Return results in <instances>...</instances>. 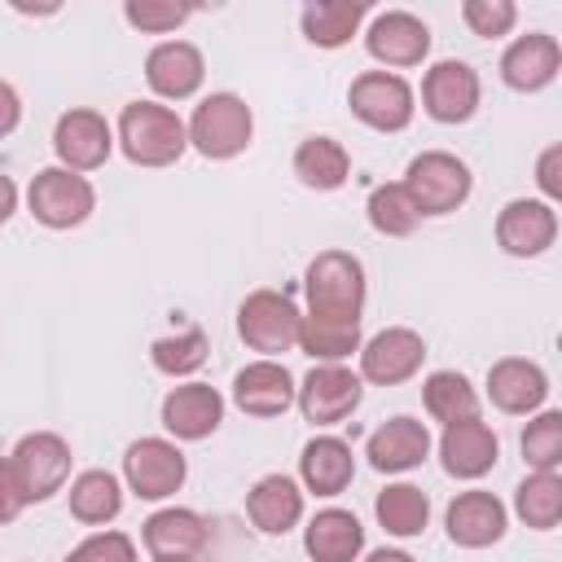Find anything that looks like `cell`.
Returning a JSON list of instances; mask_svg holds the SVG:
<instances>
[{"label": "cell", "instance_id": "cell-1", "mask_svg": "<svg viewBox=\"0 0 562 562\" xmlns=\"http://www.w3.org/2000/svg\"><path fill=\"white\" fill-rule=\"evenodd\" d=\"M114 140L136 167H171L189 149V132L180 114L162 101H127L119 114Z\"/></svg>", "mask_w": 562, "mask_h": 562}, {"label": "cell", "instance_id": "cell-2", "mask_svg": "<svg viewBox=\"0 0 562 562\" xmlns=\"http://www.w3.org/2000/svg\"><path fill=\"white\" fill-rule=\"evenodd\" d=\"M364 263L347 250H321L307 268H303V294H307V312L321 316H351L360 321L364 312Z\"/></svg>", "mask_w": 562, "mask_h": 562}, {"label": "cell", "instance_id": "cell-3", "mask_svg": "<svg viewBox=\"0 0 562 562\" xmlns=\"http://www.w3.org/2000/svg\"><path fill=\"white\" fill-rule=\"evenodd\" d=\"M184 132H189V145H193L202 158L224 162V158H237V154L250 145V136H255V114H250V105H246L237 92H211V97L198 101V110H193V119L184 123Z\"/></svg>", "mask_w": 562, "mask_h": 562}, {"label": "cell", "instance_id": "cell-4", "mask_svg": "<svg viewBox=\"0 0 562 562\" xmlns=\"http://www.w3.org/2000/svg\"><path fill=\"white\" fill-rule=\"evenodd\" d=\"M400 184L413 198L417 215H452L470 198L474 176H470V167L457 154H448V149H422L404 167V180Z\"/></svg>", "mask_w": 562, "mask_h": 562}, {"label": "cell", "instance_id": "cell-5", "mask_svg": "<svg viewBox=\"0 0 562 562\" xmlns=\"http://www.w3.org/2000/svg\"><path fill=\"white\" fill-rule=\"evenodd\" d=\"M299 321L303 312L285 290H250L237 307V334L259 360H277L281 351L299 347Z\"/></svg>", "mask_w": 562, "mask_h": 562}, {"label": "cell", "instance_id": "cell-6", "mask_svg": "<svg viewBox=\"0 0 562 562\" xmlns=\"http://www.w3.org/2000/svg\"><path fill=\"white\" fill-rule=\"evenodd\" d=\"M70 461H75L70 443L61 435H53V430H31L9 452V465H13V479H18L22 496H26V505L57 496L70 483Z\"/></svg>", "mask_w": 562, "mask_h": 562}, {"label": "cell", "instance_id": "cell-7", "mask_svg": "<svg viewBox=\"0 0 562 562\" xmlns=\"http://www.w3.org/2000/svg\"><path fill=\"white\" fill-rule=\"evenodd\" d=\"M26 206L44 228H75L92 215L97 189L88 176L66 171V167H44L26 184Z\"/></svg>", "mask_w": 562, "mask_h": 562}, {"label": "cell", "instance_id": "cell-8", "mask_svg": "<svg viewBox=\"0 0 562 562\" xmlns=\"http://www.w3.org/2000/svg\"><path fill=\"white\" fill-rule=\"evenodd\" d=\"M347 105L351 114L373 127V132H404L413 123V110H417V97L408 88L404 75H391V70H364L351 79L347 88Z\"/></svg>", "mask_w": 562, "mask_h": 562}, {"label": "cell", "instance_id": "cell-9", "mask_svg": "<svg viewBox=\"0 0 562 562\" xmlns=\"http://www.w3.org/2000/svg\"><path fill=\"white\" fill-rule=\"evenodd\" d=\"M184 452L171 443V439H158V435H145L136 443H127L123 452V479H127V492L140 496V501H167L184 487Z\"/></svg>", "mask_w": 562, "mask_h": 562}, {"label": "cell", "instance_id": "cell-10", "mask_svg": "<svg viewBox=\"0 0 562 562\" xmlns=\"http://www.w3.org/2000/svg\"><path fill=\"white\" fill-rule=\"evenodd\" d=\"M360 400H364V382L347 364H316L299 382V391H294V404H299V413L312 426H338V422H347L360 408Z\"/></svg>", "mask_w": 562, "mask_h": 562}, {"label": "cell", "instance_id": "cell-11", "mask_svg": "<svg viewBox=\"0 0 562 562\" xmlns=\"http://www.w3.org/2000/svg\"><path fill=\"white\" fill-rule=\"evenodd\" d=\"M422 360H426V338L408 325H386L369 342H360V382L400 386L422 369Z\"/></svg>", "mask_w": 562, "mask_h": 562}, {"label": "cell", "instance_id": "cell-12", "mask_svg": "<svg viewBox=\"0 0 562 562\" xmlns=\"http://www.w3.org/2000/svg\"><path fill=\"white\" fill-rule=\"evenodd\" d=\"M364 48L373 61H382L391 75L395 70H408V66H422L426 53H430V26L408 13V9H386L369 22L364 31Z\"/></svg>", "mask_w": 562, "mask_h": 562}, {"label": "cell", "instance_id": "cell-13", "mask_svg": "<svg viewBox=\"0 0 562 562\" xmlns=\"http://www.w3.org/2000/svg\"><path fill=\"white\" fill-rule=\"evenodd\" d=\"M110 149H114V127L97 110H83V105L66 110L53 127V154H57V167H66V171H79V176L97 171V167H105Z\"/></svg>", "mask_w": 562, "mask_h": 562}, {"label": "cell", "instance_id": "cell-14", "mask_svg": "<svg viewBox=\"0 0 562 562\" xmlns=\"http://www.w3.org/2000/svg\"><path fill=\"white\" fill-rule=\"evenodd\" d=\"M479 92H483L479 88V70L470 61L443 57L422 79V110L435 123H465L479 110Z\"/></svg>", "mask_w": 562, "mask_h": 562}, {"label": "cell", "instance_id": "cell-15", "mask_svg": "<svg viewBox=\"0 0 562 562\" xmlns=\"http://www.w3.org/2000/svg\"><path fill=\"white\" fill-rule=\"evenodd\" d=\"M496 241L514 259H536L558 241V211L540 198H514L496 215Z\"/></svg>", "mask_w": 562, "mask_h": 562}, {"label": "cell", "instance_id": "cell-16", "mask_svg": "<svg viewBox=\"0 0 562 562\" xmlns=\"http://www.w3.org/2000/svg\"><path fill=\"white\" fill-rule=\"evenodd\" d=\"M487 400L509 417H531L549 400V373L527 356H505L487 369Z\"/></svg>", "mask_w": 562, "mask_h": 562}, {"label": "cell", "instance_id": "cell-17", "mask_svg": "<svg viewBox=\"0 0 562 562\" xmlns=\"http://www.w3.org/2000/svg\"><path fill=\"white\" fill-rule=\"evenodd\" d=\"M158 417H162L167 435L193 443V439H206V435L220 430V422H224V395L215 386H206V382H180V386H171L162 395V413Z\"/></svg>", "mask_w": 562, "mask_h": 562}, {"label": "cell", "instance_id": "cell-18", "mask_svg": "<svg viewBox=\"0 0 562 562\" xmlns=\"http://www.w3.org/2000/svg\"><path fill=\"white\" fill-rule=\"evenodd\" d=\"M145 79L162 101H189L202 79H206V61L198 53V44L189 40H162L149 48L145 57Z\"/></svg>", "mask_w": 562, "mask_h": 562}, {"label": "cell", "instance_id": "cell-19", "mask_svg": "<svg viewBox=\"0 0 562 562\" xmlns=\"http://www.w3.org/2000/svg\"><path fill=\"white\" fill-rule=\"evenodd\" d=\"M443 527H448V540L461 544V549H487L505 536L509 527V509L492 496V492H457L448 514H443Z\"/></svg>", "mask_w": 562, "mask_h": 562}, {"label": "cell", "instance_id": "cell-20", "mask_svg": "<svg viewBox=\"0 0 562 562\" xmlns=\"http://www.w3.org/2000/svg\"><path fill=\"white\" fill-rule=\"evenodd\" d=\"M294 378L281 360H250L233 378V404L246 417H281L294 404Z\"/></svg>", "mask_w": 562, "mask_h": 562}, {"label": "cell", "instance_id": "cell-21", "mask_svg": "<svg viewBox=\"0 0 562 562\" xmlns=\"http://www.w3.org/2000/svg\"><path fill=\"white\" fill-rule=\"evenodd\" d=\"M558 70H562V48L544 31H527L501 53V79L514 92H540L558 79Z\"/></svg>", "mask_w": 562, "mask_h": 562}, {"label": "cell", "instance_id": "cell-22", "mask_svg": "<svg viewBox=\"0 0 562 562\" xmlns=\"http://www.w3.org/2000/svg\"><path fill=\"white\" fill-rule=\"evenodd\" d=\"M364 457H369V465H373V470H382V474L417 470V465L430 457V430H426V422H417V417H404V413H400V417L382 422V426L369 435Z\"/></svg>", "mask_w": 562, "mask_h": 562}, {"label": "cell", "instance_id": "cell-23", "mask_svg": "<svg viewBox=\"0 0 562 562\" xmlns=\"http://www.w3.org/2000/svg\"><path fill=\"white\" fill-rule=\"evenodd\" d=\"M439 457H443V470L452 479H483L496 457H501V439L487 422L470 417V422H452L443 426L439 435Z\"/></svg>", "mask_w": 562, "mask_h": 562}, {"label": "cell", "instance_id": "cell-24", "mask_svg": "<svg viewBox=\"0 0 562 562\" xmlns=\"http://www.w3.org/2000/svg\"><path fill=\"white\" fill-rule=\"evenodd\" d=\"M299 479L307 492L316 496H338L351 487L356 479V457H351V443L338 439V435H316L307 439L303 457H299Z\"/></svg>", "mask_w": 562, "mask_h": 562}, {"label": "cell", "instance_id": "cell-25", "mask_svg": "<svg viewBox=\"0 0 562 562\" xmlns=\"http://www.w3.org/2000/svg\"><path fill=\"white\" fill-rule=\"evenodd\" d=\"M246 518L263 536H285L303 518V492H299V483L290 474H263V479H255V487L246 492Z\"/></svg>", "mask_w": 562, "mask_h": 562}, {"label": "cell", "instance_id": "cell-26", "mask_svg": "<svg viewBox=\"0 0 562 562\" xmlns=\"http://www.w3.org/2000/svg\"><path fill=\"white\" fill-rule=\"evenodd\" d=\"M206 536H211L206 518L198 509H184V505H167V509H158V514H149L140 522V540H145V549L154 558H184V553L198 558Z\"/></svg>", "mask_w": 562, "mask_h": 562}, {"label": "cell", "instance_id": "cell-27", "mask_svg": "<svg viewBox=\"0 0 562 562\" xmlns=\"http://www.w3.org/2000/svg\"><path fill=\"white\" fill-rule=\"evenodd\" d=\"M303 549L312 562H356L364 553V527L351 509H321L303 527Z\"/></svg>", "mask_w": 562, "mask_h": 562}, {"label": "cell", "instance_id": "cell-28", "mask_svg": "<svg viewBox=\"0 0 562 562\" xmlns=\"http://www.w3.org/2000/svg\"><path fill=\"white\" fill-rule=\"evenodd\" d=\"M360 321L351 316H321V312H303L299 321V347L316 360V364H342L351 351H360Z\"/></svg>", "mask_w": 562, "mask_h": 562}, {"label": "cell", "instance_id": "cell-29", "mask_svg": "<svg viewBox=\"0 0 562 562\" xmlns=\"http://www.w3.org/2000/svg\"><path fill=\"white\" fill-rule=\"evenodd\" d=\"M364 13H369L364 0H312V4H303L299 22H303L307 44H316V48H342L360 31Z\"/></svg>", "mask_w": 562, "mask_h": 562}, {"label": "cell", "instance_id": "cell-30", "mask_svg": "<svg viewBox=\"0 0 562 562\" xmlns=\"http://www.w3.org/2000/svg\"><path fill=\"white\" fill-rule=\"evenodd\" d=\"M294 176L316 189V193H329V189H342L347 176H351V154L342 149V140L334 136H307L299 149H294Z\"/></svg>", "mask_w": 562, "mask_h": 562}, {"label": "cell", "instance_id": "cell-31", "mask_svg": "<svg viewBox=\"0 0 562 562\" xmlns=\"http://www.w3.org/2000/svg\"><path fill=\"white\" fill-rule=\"evenodd\" d=\"M66 496H70V514L83 527H105L123 509V483L110 470H83V474H75Z\"/></svg>", "mask_w": 562, "mask_h": 562}, {"label": "cell", "instance_id": "cell-32", "mask_svg": "<svg viewBox=\"0 0 562 562\" xmlns=\"http://www.w3.org/2000/svg\"><path fill=\"white\" fill-rule=\"evenodd\" d=\"M373 514H378V522H382L386 536L413 540L430 522V496L422 487H413V483H386L378 492V501H373Z\"/></svg>", "mask_w": 562, "mask_h": 562}, {"label": "cell", "instance_id": "cell-33", "mask_svg": "<svg viewBox=\"0 0 562 562\" xmlns=\"http://www.w3.org/2000/svg\"><path fill=\"white\" fill-rule=\"evenodd\" d=\"M422 404L435 422L452 426V422H470L479 417V391L470 386L465 373L457 369H435L426 382H422Z\"/></svg>", "mask_w": 562, "mask_h": 562}, {"label": "cell", "instance_id": "cell-34", "mask_svg": "<svg viewBox=\"0 0 562 562\" xmlns=\"http://www.w3.org/2000/svg\"><path fill=\"white\" fill-rule=\"evenodd\" d=\"M514 514L531 531H553L562 518V479L558 470H531L514 492Z\"/></svg>", "mask_w": 562, "mask_h": 562}, {"label": "cell", "instance_id": "cell-35", "mask_svg": "<svg viewBox=\"0 0 562 562\" xmlns=\"http://www.w3.org/2000/svg\"><path fill=\"white\" fill-rule=\"evenodd\" d=\"M364 211H369V224H373L382 237H408V233L422 224V215H417L413 198L404 193V184H378V189L369 193Z\"/></svg>", "mask_w": 562, "mask_h": 562}, {"label": "cell", "instance_id": "cell-36", "mask_svg": "<svg viewBox=\"0 0 562 562\" xmlns=\"http://www.w3.org/2000/svg\"><path fill=\"white\" fill-rule=\"evenodd\" d=\"M149 360L158 373L167 378H189L206 364V334L202 329H180V334H167L149 347Z\"/></svg>", "mask_w": 562, "mask_h": 562}, {"label": "cell", "instance_id": "cell-37", "mask_svg": "<svg viewBox=\"0 0 562 562\" xmlns=\"http://www.w3.org/2000/svg\"><path fill=\"white\" fill-rule=\"evenodd\" d=\"M522 457L531 470H558L562 465V413L558 408L531 413V422L522 430Z\"/></svg>", "mask_w": 562, "mask_h": 562}, {"label": "cell", "instance_id": "cell-38", "mask_svg": "<svg viewBox=\"0 0 562 562\" xmlns=\"http://www.w3.org/2000/svg\"><path fill=\"white\" fill-rule=\"evenodd\" d=\"M123 18L145 31V35H167L176 26H184L193 18V4H176V0H127L123 4Z\"/></svg>", "mask_w": 562, "mask_h": 562}, {"label": "cell", "instance_id": "cell-39", "mask_svg": "<svg viewBox=\"0 0 562 562\" xmlns=\"http://www.w3.org/2000/svg\"><path fill=\"white\" fill-rule=\"evenodd\" d=\"M461 22H465L479 40H501V35L514 31L518 4H514V0H465V4H461Z\"/></svg>", "mask_w": 562, "mask_h": 562}, {"label": "cell", "instance_id": "cell-40", "mask_svg": "<svg viewBox=\"0 0 562 562\" xmlns=\"http://www.w3.org/2000/svg\"><path fill=\"white\" fill-rule=\"evenodd\" d=\"M66 562H136V544L123 531H92L66 553Z\"/></svg>", "mask_w": 562, "mask_h": 562}, {"label": "cell", "instance_id": "cell-41", "mask_svg": "<svg viewBox=\"0 0 562 562\" xmlns=\"http://www.w3.org/2000/svg\"><path fill=\"white\" fill-rule=\"evenodd\" d=\"M558 167H562V145H549V149L540 154V162H536V184L544 189V202H549V206L562 198V176H558Z\"/></svg>", "mask_w": 562, "mask_h": 562}, {"label": "cell", "instance_id": "cell-42", "mask_svg": "<svg viewBox=\"0 0 562 562\" xmlns=\"http://www.w3.org/2000/svg\"><path fill=\"white\" fill-rule=\"evenodd\" d=\"M22 509H26V496H22L18 479H13L9 457H0V527H4V522H13Z\"/></svg>", "mask_w": 562, "mask_h": 562}, {"label": "cell", "instance_id": "cell-43", "mask_svg": "<svg viewBox=\"0 0 562 562\" xmlns=\"http://www.w3.org/2000/svg\"><path fill=\"white\" fill-rule=\"evenodd\" d=\"M18 123H22V97H18V88H13L9 79H0V140H4Z\"/></svg>", "mask_w": 562, "mask_h": 562}, {"label": "cell", "instance_id": "cell-44", "mask_svg": "<svg viewBox=\"0 0 562 562\" xmlns=\"http://www.w3.org/2000/svg\"><path fill=\"white\" fill-rule=\"evenodd\" d=\"M13 211H18V184H13V180L0 171V224H4Z\"/></svg>", "mask_w": 562, "mask_h": 562}, {"label": "cell", "instance_id": "cell-45", "mask_svg": "<svg viewBox=\"0 0 562 562\" xmlns=\"http://www.w3.org/2000/svg\"><path fill=\"white\" fill-rule=\"evenodd\" d=\"M364 562H417L413 553H404V549H373Z\"/></svg>", "mask_w": 562, "mask_h": 562}, {"label": "cell", "instance_id": "cell-46", "mask_svg": "<svg viewBox=\"0 0 562 562\" xmlns=\"http://www.w3.org/2000/svg\"><path fill=\"white\" fill-rule=\"evenodd\" d=\"M154 562H198L193 553H184V558H154Z\"/></svg>", "mask_w": 562, "mask_h": 562}]
</instances>
